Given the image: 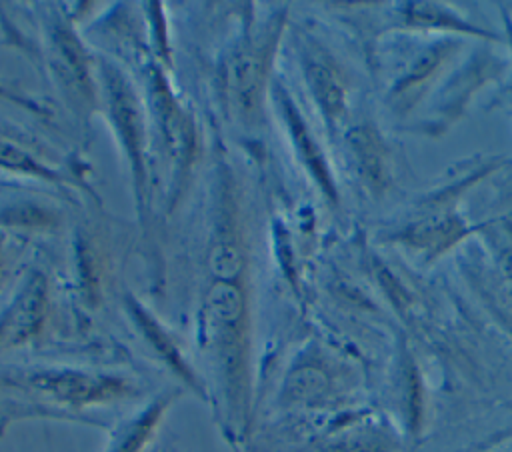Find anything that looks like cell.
Instances as JSON below:
<instances>
[{"mask_svg": "<svg viewBox=\"0 0 512 452\" xmlns=\"http://www.w3.org/2000/svg\"><path fill=\"white\" fill-rule=\"evenodd\" d=\"M0 166L12 168V170H20V172H32V174L50 176L28 154H24L20 148H16L14 144L4 142V140H0Z\"/></svg>", "mask_w": 512, "mask_h": 452, "instance_id": "obj_9", "label": "cell"}, {"mask_svg": "<svg viewBox=\"0 0 512 452\" xmlns=\"http://www.w3.org/2000/svg\"><path fill=\"white\" fill-rule=\"evenodd\" d=\"M108 94H110V108H112L114 122L122 136L124 148L130 156L132 168L136 172V180L138 184H142L144 180L142 178V128H140L138 108L134 106V100L128 88L116 74H110L108 78Z\"/></svg>", "mask_w": 512, "mask_h": 452, "instance_id": "obj_2", "label": "cell"}, {"mask_svg": "<svg viewBox=\"0 0 512 452\" xmlns=\"http://www.w3.org/2000/svg\"><path fill=\"white\" fill-rule=\"evenodd\" d=\"M350 146L356 158L358 170L366 184L380 192L388 186V154L378 132L372 126H358L350 132Z\"/></svg>", "mask_w": 512, "mask_h": 452, "instance_id": "obj_4", "label": "cell"}, {"mask_svg": "<svg viewBox=\"0 0 512 452\" xmlns=\"http://www.w3.org/2000/svg\"><path fill=\"white\" fill-rule=\"evenodd\" d=\"M446 54H448V48H446V46H436V48L428 50V52L418 60V64L408 72V76L398 84V92H400V94H408V92H412L414 88H418L424 80H428V78L434 74V70L442 64V60H444Z\"/></svg>", "mask_w": 512, "mask_h": 452, "instance_id": "obj_8", "label": "cell"}, {"mask_svg": "<svg viewBox=\"0 0 512 452\" xmlns=\"http://www.w3.org/2000/svg\"><path fill=\"white\" fill-rule=\"evenodd\" d=\"M306 74L316 102L322 106L324 114L330 118L340 116L344 110V84L334 68V64L322 56H312L306 64Z\"/></svg>", "mask_w": 512, "mask_h": 452, "instance_id": "obj_5", "label": "cell"}, {"mask_svg": "<svg viewBox=\"0 0 512 452\" xmlns=\"http://www.w3.org/2000/svg\"><path fill=\"white\" fill-rule=\"evenodd\" d=\"M466 234V226L454 214H440L432 218H424L398 236L400 242L428 252V256H436L450 246H454Z\"/></svg>", "mask_w": 512, "mask_h": 452, "instance_id": "obj_3", "label": "cell"}, {"mask_svg": "<svg viewBox=\"0 0 512 452\" xmlns=\"http://www.w3.org/2000/svg\"><path fill=\"white\" fill-rule=\"evenodd\" d=\"M56 56H58V72L62 74L66 86L74 88V92H88V72L84 54L74 40V36L66 30L56 34Z\"/></svg>", "mask_w": 512, "mask_h": 452, "instance_id": "obj_6", "label": "cell"}, {"mask_svg": "<svg viewBox=\"0 0 512 452\" xmlns=\"http://www.w3.org/2000/svg\"><path fill=\"white\" fill-rule=\"evenodd\" d=\"M286 114H288V122H290V128H292V132H294V138H296V142H298V146L302 148V154H304V158H306V162L310 164V168H314V174H316V178L324 184V188L332 194V188H330V178H328V174H326V168H324V164H322V160H320V154L316 152V146L312 144V140L308 138V132H306V128H304V124L300 122V116L294 112V108L288 104V100H286Z\"/></svg>", "mask_w": 512, "mask_h": 452, "instance_id": "obj_7", "label": "cell"}, {"mask_svg": "<svg viewBox=\"0 0 512 452\" xmlns=\"http://www.w3.org/2000/svg\"><path fill=\"white\" fill-rule=\"evenodd\" d=\"M266 68V48L248 46L238 52L228 68V90L232 102L246 114H250L258 102V94L264 82Z\"/></svg>", "mask_w": 512, "mask_h": 452, "instance_id": "obj_1", "label": "cell"}]
</instances>
